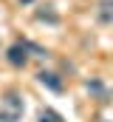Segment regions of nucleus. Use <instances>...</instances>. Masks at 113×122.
<instances>
[{
	"label": "nucleus",
	"instance_id": "4",
	"mask_svg": "<svg viewBox=\"0 0 113 122\" xmlns=\"http://www.w3.org/2000/svg\"><path fill=\"white\" fill-rule=\"evenodd\" d=\"M96 20L99 23H113V0H99V6H96Z\"/></svg>",
	"mask_w": 113,
	"mask_h": 122
},
{
	"label": "nucleus",
	"instance_id": "1",
	"mask_svg": "<svg viewBox=\"0 0 113 122\" xmlns=\"http://www.w3.org/2000/svg\"><path fill=\"white\" fill-rule=\"evenodd\" d=\"M23 111H26V105H23V97L17 91L3 94V99H0V122H20Z\"/></svg>",
	"mask_w": 113,
	"mask_h": 122
},
{
	"label": "nucleus",
	"instance_id": "3",
	"mask_svg": "<svg viewBox=\"0 0 113 122\" xmlns=\"http://www.w3.org/2000/svg\"><path fill=\"white\" fill-rule=\"evenodd\" d=\"M37 80H40V85H45V88H51V91H56V94L62 91V80L56 77L54 71H40Z\"/></svg>",
	"mask_w": 113,
	"mask_h": 122
},
{
	"label": "nucleus",
	"instance_id": "6",
	"mask_svg": "<svg viewBox=\"0 0 113 122\" xmlns=\"http://www.w3.org/2000/svg\"><path fill=\"white\" fill-rule=\"evenodd\" d=\"M88 91H93V94H102L105 88H102V82H96V80H93V82H88Z\"/></svg>",
	"mask_w": 113,
	"mask_h": 122
},
{
	"label": "nucleus",
	"instance_id": "2",
	"mask_svg": "<svg viewBox=\"0 0 113 122\" xmlns=\"http://www.w3.org/2000/svg\"><path fill=\"white\" fill-rule=\"evenodd\" d=\"M28 51H31V43H14V46L6 51V60L11 62L14 68H23L28 62Z\"/></svg>",
	"mask_w": 113,
	"mask_h": 122
},
{
	"label": "nucleus",
	"instance_id": "5",
	"mask_svg": "<svg viewBox=\"0 0 113 122\" xmlns=\"http://www.w3.org/2000/svg\"><path fill=\"white\" fill-rule=\"evenodd\" d=\"M37 122H65V119L56 114L54 108H42V111H40V117H37Z\"/></svg>",
	"mask_w": 113,
	"mask_h": 122
}]
</instances>
